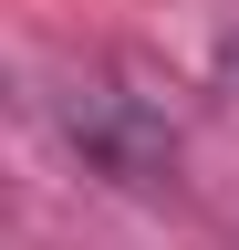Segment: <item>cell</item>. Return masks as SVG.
Returning <instances> with one entry per match:
<instances>
[{"label": "cell", "mask_w": 239, "mask_h": 250, "mask_svg": "<svg viewBox=\"0 0 239 250\" xmlns=\"http://www.w3.org/2000/svg\"><path fill=\"white\" fill-rule=\"evenodd\" d=\"M63 125H73V146L94 156V167H114V177H156L166 156H177L166 115L146 104V94H125V83H73Z\"/></svg>", "instance_id": "obj_1"}]
</instances>
